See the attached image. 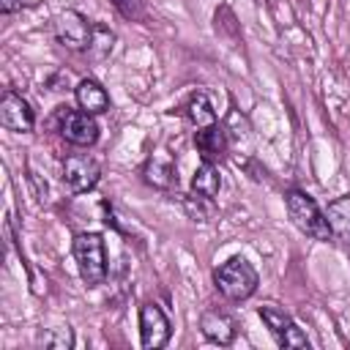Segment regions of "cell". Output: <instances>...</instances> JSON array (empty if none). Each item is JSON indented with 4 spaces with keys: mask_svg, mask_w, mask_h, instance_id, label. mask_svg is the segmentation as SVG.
<instances>
[{
    "mask_svg": "<svg viewBox=\"0 0 350 350\" xmlns=\"http://www.w3.org/2000/svg\"><path fill=\"white\" fill-rule=\"evenodd\" d=\"M186 118L197 126V129H205L211 123H216V109L211 104V98L205 93H194L186 104Z\"/></svg>",
    "mask_w": 350,
    "mask_h": 350,
    "instance_id": "16",
    "label": "cell"
},
{
    "mask_svg": "<svg viewBox=\"0 0 350 350\" xmlns=\"http://www.w3.org/2000/svg\"><path fill=\"white\" fill-rule=\"evenodd\" d=\"M260 317L268 325V331L273 334L279 347H309L306 334L295 325V320L276 304H262L260 306Z\"/></svg>",
    "mask_w": 350,
    "mask_h": 350,
    "instance_id": "5",
    "label": "cell"
},
{
    "mask_svg": "<svg viewBox=\"0 0 350 350\" xmlns=\"http://www.w3.org/2000/svg\"><path fill=\"white\" fill-rule=\"evenodd\" d=\"M115 44V33L107 25H93V36H90V46H88V57L93 60H104L112 52Z\"/></svg>",
    "mask_w": 350,
    "mask_h": 350,
    "instance_id": "17",
    "label": "cell"
},
{
    "mask_svg": "<svg viewBox=\"0 0 350 350\" xmlns=\"http://www.w3.org/2000/svg\"><path fill=\"white\" fill-rule=\"evenodd\" d=\"M194 145H197L202 161H219V159H224V153H227V134H224L221 126L211 123V126H205V129H197Z\"/></svg>",
    "mask_w": 350,
    "mask_h": 350,
    "instance_id": "11",
    "label": "cell"
},
{
    "mask_svg": "<svg viewBox=\"0 0 350 350\" xmlns=\"http://www.w3.org/2000/svg\"><path fill=\"white\" fill-rule=\"evenodd\" d=\"M200 328H202L205 339H211L213 345H221V347H227L238 334L235 317L224 309H205L200 317Z\"/></svg>",
    "mask_w": 350,
    "mask_h": 350,
    "instance_id": "10",
    "label": "cell"
},
{
    "mask_svg": "<svg viewBox=\"0 0 350 350\" xmlns=\"http://www.w3.org/2000/svg\"><path fill=\"white\" fill-rule=\"evenodd\" d=\"M219 189H221V175H219V170L213 167V161H202V164L197 167L194 178H191V191H194L197 197L213 200V197L219 194Z\"/></svg>",
    "mask_w": 350,
    "mask_h": 350,
    "instance_id": "15",
    "label": "cell"
},
{
    "mask_svg": "<svg viewBox=\"0 0 350 350\" xmlns=\"http://www.w3.org/2000/svg\"><path fill=\"white\" fill-rule=\"evenodd\" d=\"M25 5V0H0V11L3 14H14V11H19Z\"/></svg>",
    "mask_w": 350,
    "mask_h": 350,
    "instance_id": "20",
    "label": "cell"
},
{
    "mask_svg": "<svg viewBox=\"0 0 350 350\" xmlns=\"http://www.w3.org/2000/svg\"><path fill=\"white\" fill-rule=\"evenodd\" d=\"M101 178V167L93 156L88 153H71L63 159V180L71 191L82 194V191H90Z\"/></svg>",
    "mask_w": 350,
    "mask_h": 350,
    "instance_id": "6",
    "label": "cell"
},
{
    "mask_svg": "<svg viewBox=\"0 0 350 350\" xmlns=\"http://www.w3.org/2000/svg\"><path fill=\"white\" fill-rule=\"evenodd\" d=\"M170 334H172V325L167 320V314L161 312L159 304L148 301L142 304L139 309V339H142V347L145 350H159L170 342Z\"/></svg>",
    "mask_w": 350,
    "mask_h": 350,
    "instance_id": "7",
    "label": "cell"
},
{
    "mask_svg": "<svg viewBox=\"0 0 350 350\" xmlns=\"http://www.w3.org/2000/svg\"><path fill=\"white\" fill-rule=\"evenodd\" d=\"M0 123L8 131H19L27 134L36 126V115L30 109V104L16 93V90H5L0 98Z\"/></svg>",
    "mask_w": 350,
    "mask_h": 350,
    "instance_id": "9",
    "label": "cell"
},
{
    "mask_svg": "<svg viewBox=\"0 0 350 350\" xmlns=\"http://www.w3.org/2000/svg\"><path fill=\"white\" fill-rule=\"evenodd\" d=\"M79 276L88 287H98L107 279V252H104V238L98 232H79L71 243Z\"/></svg>",
    "mask_w": 350,
    "mask_h": 350,
    "instance_id": "3",
    "label": "cell"
},
{
    "mask_svg": "<svg viewBox=\"0 0 350 350\" xmlns=\"http://www.w3.org/2000/svg\"><path fill=\"white\" fill-rule=\"evenodd\" d=\"M38 345L44 347H52V350H68L74 345V334L71 328H49V331H41L38 334Z\"/></svg>",
    "mask_w": 350,
    "mask_h": 350,
    "instance_id": "18",
    "label": "cell"
},
{
    "mask_svg": "<svg viewBox=\"0 0 350 350\" xmlns=\"http://www.w3.org/2000/svg\"><path fill=\"white\" fill-rule=\"evenodd\" d=\"M284 208H287V216L290 221L312 241H323L328 243L334 238L331 232V224L325 219V211H320V205L301 189H287L284 191Z\"/></svg>",
    "mask_w": 350,
    "mask_h": 350,
    "instance_id": "1",
    "label": "cell"
},
{
    "mask_svg": "<svg viewBox=\"0 0 350 350\" xmlns=\"http://www.w3.org/2000/svg\"><path fill=\"white\" fill-rule=\"evenodd\" d=\"M60 134H63L66 142L79 145V148H88V145H93L98 139V123L85 109H68V107H63Z\"/></svg>",
    "mask_w": 350,
    "mask_h": 350,
    "instance_id": "8",
    "label": "cell"
},
{
    "mask_svg": "<svg viewBox=\"0 0 350 350\" xmlns=\"http://www.w3.org/2000/svg\"><path fill=\"white\" fill-rule=\"evenodd\" d=\"M115 5H118V11L123 14V16H129V19H134V16H139L142 14V8H139V0H112Z\"/></svg>",
    "mask_w": 350,
    "mask_h": 350,
    "instance_id": "19",
    "label": "cell"
},
{
    "mask_svg": "<svg viewBox=\"0 0 350 350\" xmlns=\"http://www.w3.org/2000/svg\"><path fill=\"white\" fill-rule=\"evenodd\" d=\"M325 219H328V224H331L334 238L350 243V194H347V197H339V200H334V202H328Z\"/></svg>",
    "mask_w": 350,
    "mask_h": 350,
    "instance_id": "14",
    "label": "cell"
},
{
    "mask_svg": "<svg viewBox=\"0 0 350 350\" xmlns=\"http://www.w3.org/2000/svg\"><path fill=\"white\" fill-rule=\"evenodd\" d=\"M213 284L216 290L230 298V301H246L254 295L257 284H260V276L254 271V265L243 257H230L227 262H221L216 271H213Z\"/></svg>",
    "mask_w": 350,
    "mask_h": 350,
    "instance_id": "2",
    "label": "cell"
},
{
    "mask_svg": "<svg viewBox=\"0 0 350 350\" xmlns=\"http://www.w3.org/2000/svg\"><path fill=\"white\" fill-rule=\"evenodd\" d=\"M52 22H55V36H57V41L66 49H71V52H88L90 36H93V22L88 16H82L74 8H66Z\"/></svg>",
    "mask_w": 350,
    "mask_h": 350,
    "instance_id": "4",
    "label": "cell"
},
{
    "mask_svg": "<svg viewBox=\"0 0 350 350\" xmlns=\"http://www.w3.org/2000/svg\"><path fill=\"white\" fill-rule=\"evenodd\" d=\"M142 178H145V183H150L153 189H161V191H170L178 186V170L164 156H150L142 167Z\"/></svg>",
    "mask_w": 350,
    "mask_h": 350,
    "instance_id": "12",
    "label": "cell"
},
{
    "mask_svg": "<svg viewBox=\"0 0 350 350\" xmlns=\"http://www.w3.org/2000/svg\"><path fill=\"white\" fill-rule=\"evenodd\" d=\"M74 96H77L79 109H85L90 115H101V112L109 109V96H107V90L96 79H82L74 88Z\"/></svg>",
    "mask_w": 350,
    "mask_h": 350,
    "instance_id": "13",
    "label": "cell"
}]
</instances>
